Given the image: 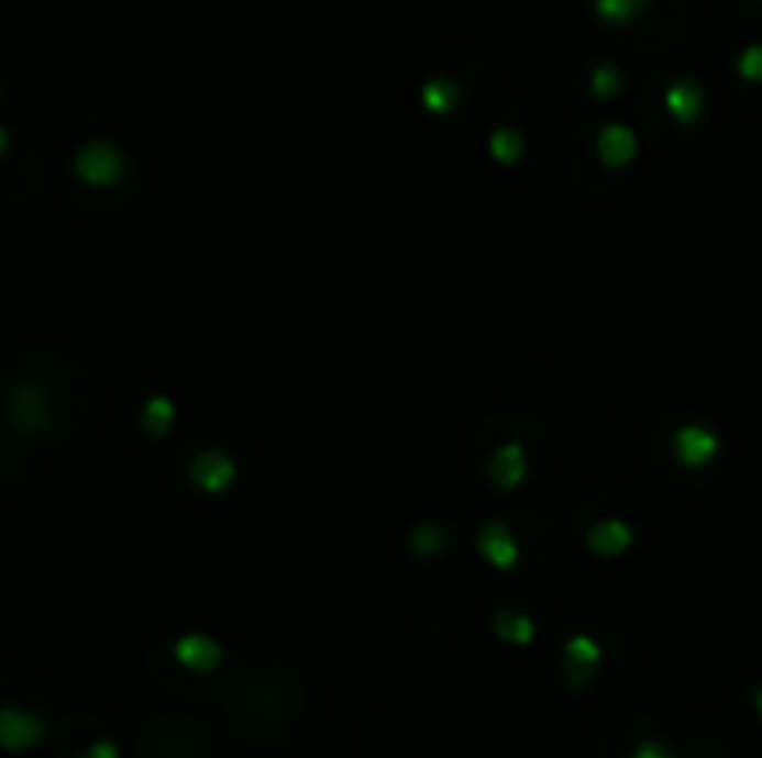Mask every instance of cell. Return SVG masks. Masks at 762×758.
<instances>
[{
	"mask_svg": "<svg viewBox=\"0 0 762 758\" xmlns=\"http://www.w3.org/2000/svg\"><path fill=\"white\" fill-rule=\"evenodd\" d=\"M45 736V722L23 706H0V747L4 751H26Z\"/></svg>",
	"mask_w": 762,
	"mask_h": 758,
	"instance_id": "1",
	"label": "cell"
},
{
	"mask_svg": "<svg viewBox=\"0 0 762 758\" xmlns=\"http://www.w3.org/2000/svg\"><path fill=\"white\" fill-rule=\"evenodd\" d=\"M120 168H123L120 153H115L112 145H104V142L82 145V149H78V157H75V171L82 175L86 182H93V187H109V182H115V179H120Z\"/></svg>",
	"mask_w": 762,
	"mask_h": 758,
	"instance_id": "2",
	"label": "cell"
},
{
	"mask_svg": "<svg viewBox=\"0 0 762 758\" xmlns=\"http://www.w3.org/2000/svg\"><path fill=\"white\" fill-rule=\"evenodd\" d=\"M175 658L194 673H205V669L220 662V647L209 644V639H183V644H175Z\"/></svg>",
	"mask_w": 762,
	"mask_h": 758,
	"instance_id": "3",
	"label": "cell"
},
{
	"mask_svg": "<svg viewBox=\"0 0 762 758\" xmlns=\"http://www.w3.org/2000/svg\"><path fill=\"white\" fill-rule=\"evenodd\" d=\"M599 153L610 168H618L621 160L632 157V134L621 131V126H607V131L599 134Z\"/></svg>",
	"mask_w": 762,
	"mask_h": 758,
	"instance_id": "4",
	"label": "cell"
},
{
	"mask_svg": "<svg viewBox=\"0 0 762 758\" xmlns=\"http://www.w3.org/2000/svg\"><path fill=\"white\" fill-rule=\"evenodd\" d=\"M699 104H703V97H699V90L692 82H681V86H673V90H670V109H673L677 120L692 123L699 115Z\"/></svg>",
	"mask_w": 762,
	"mask_h": 758,
	"instance_id": "5",
	"label": "cell"
},
{
	"mask_svg": "<svg viewBox=\"0 0 762 758\" xmlns=\"http://www.w3.org/2000/svg\"><path fill=\"white\" fill-rule=\"evenodd\" d=\"M643 0H595V12H599L603 19H610V23H625V19H632L640 12Z\"/></svg>",
	"mask_w": 762,
	"mask_h": 758,
	"instance_id": "6",
	"label": "cell"
},
{
	"mask_svg": "<svg viewBox=\"0 0 762 758\" xmlns=\"http://www.w3.org/2000/svg\"><path fill=\"white\" fill-rule=\"evenodd\" d=\"M740 75L762 82V48H748V53L740 56Z\"/></svg>",
	"mask_w": 762,
	"mask_h": 758,
	"instance_id": "7",
	"label": "cell"
},
{
	"mask_svg": "<svg viewBox=\"0 0 762 758\" xmlns=\"http://www.w3.org/2000/svg\"><path fill=\"white\" fill-rule=\"evenodd\" d=\"M632 758H673V751L659 740H643L637 751H632Z\"/></svg>",
	"mask_w": 762,
	"mask_h": 758,
	"instance_id": "8",
	"label": "cell"
},
{
	"mask_svg": "<svg viewBox=\"0 0 762 758\" xmlns=\"http://www.w3.org/2000/svg\"><path fill=\"white\" fill-rule=\"evenodd\" d=\"M78 758H120V747H115L112 740H97V744L86 747Z\"/></svg>",
	"mask_w": 762,
	"mask_h": 758,
	"instance_id": "9",
	"label": "cell"
},
{
	"mask_svg": "<svg viewBox=\"0 0 762 758\" xmlns=\"http://www.w3.org/2000/svg\"><path fill=\"white\" fill-rule=\"evenodd\" d=\"M614 79H618V71H614V67H603V71L592 75V90L595 93H610L614 90Z\"/></svg>",
	"mask_w": 762,
	"mask_h": 758,
	"instance_id": "10",
	"label": "cell"
},
{
	"mask_svg": "<svg viewBox=\"0 0 762 758\" xmlns=\"http://www.w3.org/2000/svg\"><path fill=\"white\" fill-rule=\"evenodd\" d=\"M4 145H8V134H4V126H0V153H4Z\"/></svg>",
	"mask_w": 762,
	"mask_h": 758,
	"instance_id": "11",
	"label": "cell"
},
{
	"mask_svg": "<svg viewBox=\"0 0 762 758\" xmlns=\"http://www.w3.org/2000/svg\"><path fill=\"white\" fill-rule=\"evenodd\" d=\"M759 714H762V692H759Z\"/></svg>",
	"mask_w": 762,
	"mask_h": 758,
	"instance_id": "12",
	"label": "cell"
}]
</instances>
